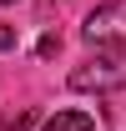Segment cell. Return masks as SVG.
I'll return each instance as SVG.
<instances>
[{"label":"cell","instance_id":"277c9868","mask_svg":"<svg viewBox=\"0 0 126 131\" xmlns=\"http://www.w3.org/2000/svg\"><path fill=\"white\" fill-rule=\"evenodd\" d=\"M35 126V111H10L5 116V131H30Z\"/></svg>","mask_w":126,"mask_h":131},{"label":"cell","instance_id":"8992f818","mask_svg":"<svg viewBox=\"0 0 126 131\" xmlns=\"http://www.w3.org/2000/svg\"><path fill=\"white\" fill-rule=\"evenodd\" d=\"M0 5H10V0H0Z\"/></svg>","mask_w":126,"mask_h":131},{"label":"cell","instance_id":"3957f363","mask_svg":"<svg viewBox=\"0 0 126 131\" xmlns=\"http://www.w3.org/2000/svg\"><path fill=\"white\" fill-rule=\"evenodd\" d=\"M40 131H96V121H91L86 111H56Z\"/></svg>","mask_w":126,"mask_h":131},{"label":"cell","instance_id":"7a4b0ae2","mask_svg":"<svg viewBox=\"0 0 126 131\" xmlns=\"http://www.w3.org/2000/svg\"><path fill=\"white\" fill-rule=\"evenodd\" d=\"M121 81V66L116 61H86L81 71H71V86L76 91H111Z\"/></svg>","mask_w":126,"mask_h":131},{"label":"cell","instance_id":"6da1fadb","mask_svg":"<svg viewBox=\"0 0 126 131\" xmlns=\"http://www.w3.org/2000/svg\"><path fill=\"white\" fill-rule=\"evenodd\" d=\"M81 35H86V46H121L126 40V0H111V5L91 10Z\"/></svg>","mask_w":126,"mask_h":131},{"label":"cell","instance_id":"5b68a950","mask_svg":"<svg viewBox=\"0 0 126 131\" xmlns=\"http://www.w3.org/2000/svg\"><path fill=\"white\" fill-rule=\"evenodd\" d=\"M15 46V25H0V50H10Z\"/></svg>","mask_w":126,"mask_h":131}]
</instances>
